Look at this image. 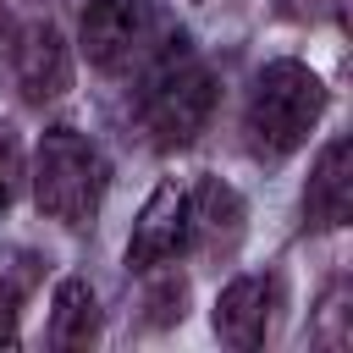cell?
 <instances>
[{"instance_id": "obj_1", "label": "cell", "mask_w": 353, "mask_h": 353, "mask_svg": "<svg viewBox=\"0 0 353 353\" xmlns=\"http://www.w3.org/2000/svg\"><path fill=\"white\" fill-rule=\"evenodd\" d=\"M320 110H325V83L303 61H270V66H259L254 94H248V121H243L254 154H265V160L292 154L309 138V127L320 121Z\"/></svg>"}, {"instance_id": "obj_2", "label": "cell", "mask_w": 353, "mask_h": 353, "mask_svg": "<svg viewBox=\"0 0 353 353\" xmlns=\"http://www.w3.org/2000/svg\"><path fill=\"white\" fill-rule=\"evenodd\" d=\"M99 193H105V154L77 127H50L33 154V204L50 221L83 226L94 221Z\"/></svg>"}, {"instance_id": "obj_3", "label": "cell", "mask_w": 353, "mask_h": 353, "mask_svg": "<svg viewBox=\"0 0 353 353\" xmlns=\"http://www.w3.org/2000/svg\"><path fill=\"white\" fill-rule=\"evenodd\" d=\"M210 110H215V77L204 66H176V72L165 66V77L143 99V132L160 149H182L204 132Z\"/></svg>"}, {"instance_id": "obj_4", "label": "cell", "mask_w": 353, "mask_h": 353, "mask_svg": "<svg viewBox=\"0 0 353 353\" xmlns=\"http://www.w3.org/2000/svg\"><path fill=\"white\" fill-rule=\"evenodd\" d=\"M154 28V0H88L83 11V55L88 66L116 72L121 61H132L143 50Z\"/></svg>"}, {"instance_id": "obj_5", "label": "cell", "mask_w": 353, "mask_h": 353, "mask_svg": "<svg viewBox=\"0 0 353 353\" xmlns=\"http://www.w3.org/2000/svg\"><path fill=\"white\" fill-rule=\"evenodd\" d=\"M188 232H193V221H188V193H182L176 182H160V188L143 199L138 221H132L127 270H154L160 259L182 254V248H188Z\"/></svg>"}, {"instance_id": "obj_6", "label": "cell", "mask_w": 353, "mask_h": 353, "mask_svg": "<svg viewBox=\"0 0 353 353\" xmlns=\"http://www.w3.org/2000/svg\"><path fill=\"white\" fill-rule=\"evenodd\" d=\"M303 210H309L314 226H347V215H353V143L347 138H331L320 149Z\"/></svg>"}, {"instance_id": "obj_7", "label": "cell", "mask_w": 353, "mask_h": 353, "mask_svg": "<svg viewBox=\"0 0 353 353\" xmlns=\"http://www.w3.org/2000/svg\"><path fill=\"white\" fill-rule=\"evenodd\" d=\"M17 83L28 99H55L66 94L72 83V66H66V44H61V28L55 22H33L17 44Z\"/></svg>"}, {"instance_id": "obj_8", "label": "cell", "mask_w": 353, "mask_h": 353, "mask_svg": "<svg viewBox=\"0 0 353 353\" xmlns=\"http://www.w3.org/2000/svg\"><path fill=\"white\" fill-rule=\"evenodd\" d=\"M265 314H270V287L259 276H237L215 298V336L226 347H259L265 342Z\"/></svg>"}, {"instance_id": "obj_9", "label": "cell", "mask_w": 353, "mask_h": 353, "mask_svg": "<svg viewBox=\"0 0 353 353\" xmlns=\"http://www.w3.org/2000/svg\"><path fill=\"white\" fill-rule=\"evenodd\" d=\"M99 336V298L83 276H61L55 298H50V342L61 353H77Z\"/></svg>"}, {"instance_id": "obj_10", "label": "cell", "mask_w": 353, "mask_h": 353, "mask_svg": "<svg viewBox=\"0 0 353 353\" xmlns=\"http://www.w3.org/2000/svg\"><path fill=\"white\" fill-rule=\"evenodd\" d=\"M188 221L193 226H204L210 237H232L237 232V221H243V199L226 188V182H215V176H204L193 193H188Z\"/></svg>"}, {"instance_id": "obj_11", "label": "cell", "mask_w": 353, "mask_h": 353, "mask_svg": "<svg viewBox=\"0 0 353 353\" xmlns=\"http://www.w3.org/2000/svg\"><path fill=\"white\" fill-rule=\"evenodd\" d=\"M17 303H22V281H0V347L17 342Z\"/></svg>"}, {"instance_id": "obj_12", "label": "cell", "mask_w": 353, "mask_h": 353, "mask_svg": "<svg viewBox=\"0 0 353 353\" xmlns=\"http://www.w3.org/2000/svg\"><path fill=\"white\" fill-rule=\"evenodd\" d=\"M17 171H22V149H17V132L0 121V188H11Z\"/></svg>"}, {"instance_id": "obj_13", "label": "cell", "mask_w": 353, "mask_h": 353, "mask_svg": "<svg viewBox=\"0 0 353 353\" xmlns=\"http://www.w3.org/2000/svg\"><path fill=\"white\" fill-rule=\"evenodd\" d=\"M6 193H11V188H0V210H6Z\"/></svg>"}]
</instances>
